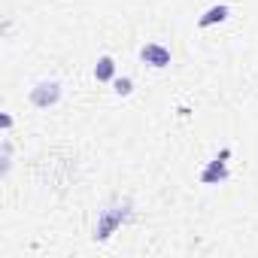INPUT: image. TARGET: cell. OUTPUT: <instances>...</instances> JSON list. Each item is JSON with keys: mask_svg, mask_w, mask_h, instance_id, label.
Returning <instances> with one entry per match:
<instances>
[{"mask_svg": "<svg viewBox=\"0 0 258 258\" xmlns=\"http://www.w3.org/2000/svg\"><path fill=\"white\" fill-rule=\"evenodd\" d=\"M127 219H131V204H112L106 210H100L97 216V225H94V240H109Z\"/></svg>", "mask_w": 258, "mask_h": 258, "instance_id": "obj_1", "label": "cell"}, {"mask_svg": "<svg viewBox=\"0 0 258 258\" xmlns=\"http://www.w3.org/2000/svg\"><path fill=\"white\" fill-rule=\"evenodd\" d=\"M58 100H61V82H55V79H40L31 88V103L40 106V109H49Z\"/></svg>", "mask_w": 258, "mask_h": 258, "instance_id": "obj_2", "label": "cell"}, {"mask_svg": "<svg viewBox=\"0 0 258 258\" xmlns=\"http://www.w3.org/2000/svg\"><path fill=\"white\" fill-rule=\"evenodd\" d=\"M225 158H228V152H222L219 158H213V161L201 170V182H204V185H219V182H225V179L231 176V170H228Z\"/></svg>", "mask_w": 258, "mask_h": 258, "instance_id": "obj_3", "label": "cell"}, {"mask_svg": "<svg viewBox=\"0 0 258 258\" xmlns=\"http://www.w3.org/2000/svg\"><path fill=\"white\" fill-rule=\"evenodd\" d=\"M140 61L149 64V67H155V70H161V67L170 64V49L161 46V43H146V46L140 49Z\"/></svg>", "mask_w": 258, "mask_h": 258, "instance_id": "obj_4", "label": "cell"}, {"mask_svg": "<svg viewBox=\"0 0 258 258\" xmlns=\"http://www.w3.org/2000/svg\"><path fill=\"white\" fill-rule=\"evenodd\" d=\"M231 16V10L225 7V4H219V7H210L201 19H198V28H213V25H219V22H225Z\"/></svg>", "mask_w": 258, "mask_h": 258, "instance_id": "obj_5", "label": "cell"}, {"mask_svg": "<svg viewBox=\"0 0 258 258\" xmlns=\"http://www.w3.org/2000/svg\"><path fill=\"white\" fill-rule=\"evenodd\" d=\"M94 79L97 82H112L115 79V61L109 55H100L97 64H94Z\"/></svg>", "mask_w": 258, "mask_h": 258, "instance_id": "obj_6", "label": "cell"}, {"mask_svg": "<svg viewBox=\"0 0 258 258\" xmlns=\"http://www.w3.org/2000/svg\"><path fill=\"white\" fill-rule=\"evenodd\" d=\"M112 85H115L112 91H115L118 97H127V94H131V91H134V82H131V79H127V76H118V79H112Z\"/></svg>", "mask_w": 258, "mask_h": 258, "instance_id": "obj_7", "label": "cell"}, {"mask_svg": "<svg viewBox=\"0 0 258 258\" xmlns=\"http://www.w3.org/2000/svg\"><path fill=\"white\" fill-rule=\"evenodd\" d=\"M0 124H4V131H10V127H13V115H0Z\"/></svg>", "mask_w": 258, "mask_h": 258, "instance_id": "obj_8", "label": "cell"}]
</instances>
